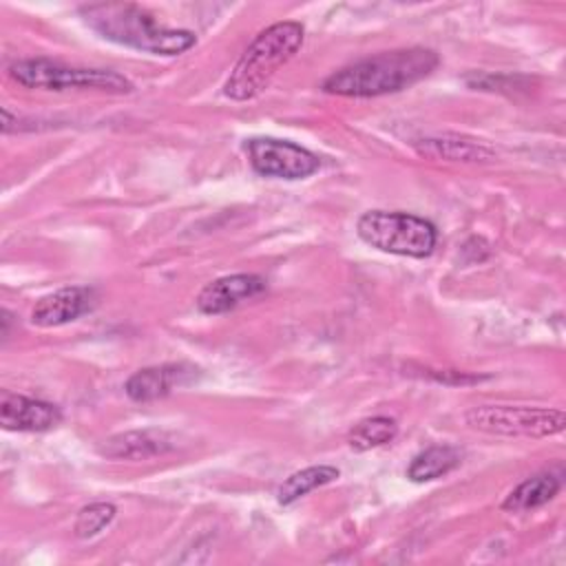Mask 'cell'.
Here are the masks:
<instances>
[{
	"label": "cell",
	"mask_w": 566,
	"mask_h": 566,
	"mask_svg": "<svg viewBox=\"0 0 566 566\" xmlns=\"http://www.w3.org/2000/svg\"><path fill=\"white\" fill-rule=\"evenodd\" d=\"M438 64V53L422 46L382 51L334 71L323 80L321 88L329 95L343 97H376L398 93L424 80Z\"/></svg>",
	"instance_id": "6da1fadb"
},
{
	"label": "cell",
	"mask_w": 566,
	"mask_h": 566,
	"mask_svg": "<svg viewBox=\"0 0 566 566\" xmlns=\"http://www.w3.org/2000/svg\"><path fill=\"white\" fill-rule=\"evenodd\" d=\"M86 24L102 38L153 55H179L195 46L197 35L186 29H166L133 2L88 4L80 9Z\"/></svg>",
	"instance_id": "7a4b0ae2"
},
{
	"label": "cell",
	"mask_w": 566,
	"mask_h": 566,
	"mask_svg": "<svg viewBox=\"0 0 566 566\" xmlns=\"http://www.w3.org/2000/svg\"><path fill=\"white\" fill-rule=\"evenodd\" d=\"M305 40L301 22L283 20L263 29L241 53L234 69L230 71L223 95L234 102H245L261 95L276 71L287 64Z\"/></svg>",
	"instance_id": "3957f363"
},
{
	"label": "cell",
	"mask_w": 566,
	"mask_h": 566,
	"mask_svg": "<svg viewBox=\"0 0 566 566\" xmlns=\"http://www.w3.org/2000/svg\"><path fill=\"white\" fill-rule=\"evenodd\" d=\"M358 237L389 254L424 259L433 252L438 241V230L431 221L409 214V212H389V210H369L356 221Z\"/></svg>",
	"instance_id": "277c9868"
},
{
	"label": "cell",
	"mask_w": 566,
	"mask_h": 566,
	"mask_svg": "<svg viewBox=\"0 0 566 566\" xmlns=\"http://www.w3.org/2000/svg\"><path fill=\"white\" fill-rule=\"evenodd\" d=\"M9 75L24 88H42V91H104L124 95L133 91V82L117 71L108 69H84L69 66L62 62H53L46 57H29L18 60L9 66Z\"/></svg>",
	"instance_id": "5b68a950"
},
{
	"label": "cell",
	"mask_w": 566,
	"mask_h": 566,
	"mask_svg": "<svg viewBox=\"0 0 566 566\" xmlns=\"http://www.w3.org/2000/svg\"><path fill=\"white\" fill-rule=\"evenodd\" d=\"M464 422L482 433L506 438H548L566 427V413L557 407L533 405H475Z\"/></svg>",
	"instance_id": "8992f818"
},
{
	"label": "cell",
	"mask_w": 566,
	"mask_h": 566,
	"mask_svg": "<svg viewBox=\"0 0 566 566\" xmlns=\"http://www.w3.org/2000/svg\"><path fill=\"white\" fill-rule=\"evenodd\" d=\"M245 153L250 166L263 177L305 179L321 168V159L314 153L285 139L254 137L248 139Z\"/></svg>",
	"instance_id": "52a82bcc"
},
{
	"label": "cell",
	"mask_w": 566,
	"mask_h": 566,
	"mask_svg": "<svg viewBox=\"0 0 566 566\" xmlns=\"http://www.w3.org/2000/svg\"><path fill=\"white\" fill-rule=\"evenodd\" d=\"M95 290L86 285L62 287L42 296L31 310V323L38 327H57L86 314L95 305Z\"/></svg>",
	"instance_id": "ba28073f"
},
{
	"label": "cell",
	"mask_w": 566,
	"mask_h": 566,
	"mask_svg": "<svg viewBox=\"0 0 566 566\" xmlns=\"http://www.w3.org/2000/svg\"><path fill=\"white\" fill-rule=\"evenodd\" d=\"M62 420L55 405L4 391L0 398V424L7 431H46Z\"/></svg>",
	"instance_id": "9c48e42d"
},
{
	"label": "cell",
	"mask_w": 566,
	"mask_h": 566,
	"mask_svg": "<svg viewBox=\"0 0 566 566\" xmlns=\"http://www.w3.org/2000/svg\"><path fill=\"white\" fill-rule=\"evenodd\" d=\"M175 449V438L164 429H133L106 438L97 451L108 460H148Z\"/></svg>",
	"instance_id": "30bf717a"
},
{
	"label": "cell",
	"mask_w": 566,
	"mask_h": 566,
	"mask_svg": "<svg viewBox=\"0 0 566 566\" xmlns=\"http://www.w3.org/2000/svg\"><path fill=\"white\" fill-rule=\"evenodd\" d=\"M265 281L256 274H230L208 283L197 296V310L203 314H223L239 303L261 294Z\"/></svg>",
	"instance_id": "8fae6325"
},
{
	"label": "cell",
	"mask_w": 566,
	"mask_h": 566,
	"mask_svg": "<svg viewBox=\"0 0 566 566\" xmlns=\"http://www.w3.org/2000/svg\"><path fill=\"white\" fill-rule=\"evenodd\" d=\"M192 367L184 365H159V367H146L135 371L124 389L126 396L135 402H148L168 396L175 387L184 385L192 376Z\"/></svg>",
	"instance_id": "7c38bea8"
},
{
	"label": "cell",
	"mask_w": 566,
	"mask_h": 566,
	"mask_svg": "<svg viewBox=\"0 0 566 566\" xmlns=\"http://www.w3.org/2000/svg\"><path fill=\"white\" fill-rule=\"evenodd\" d=\"M418 155L429 159H444V161H462V164H486L493 161V150L480 142L460 135H433L413 142Z\"/></svg>",
	"instance_id": "4fadbf2b"
},
{
	"label": "cell",
	"mask_w": 566,
	"mask_h": 566,
	"mask_svg": "<svg viewBox=\"0 0 566 566\" xmlns=\"http://www.w3.org/2000/svg\"><path fill=\"white\" fill-rule=\"evenodd\" d=\"M562 489V473L555 471H542L533 478H526L524 482H520L502 502L504 511L511 513H522V511H531L537 509L542 504H546L548 500H553Z\"/></svg>",
	"instance_id": "5bb4252c"
},
{
	"label": "cell",
	"mask_w": 566,
	"mask_h": 566,
	"mask_svg": "<svg viewBox=\"0 0 566 566\" xmlns=\"http://www.w3.org/2000/svg\"><path fill=\"white\" fill-rule=\"evenodd\" d=\"M460 464V451L449 444H436L420 451L407 467V478L413 482H429L447 475Z\"/></svg>",
	"instance_id": "9a60e30c"
},
{
	"label": "cell",
	"mask_w": 566,
	"mask_h": 566,
	"mask_svg": "<svg viewBox=\"0 0 566 566\" xmlns=\"http://www.w3.org/2000/svg\"><path fill=\"white\" fill-rule=\"evenodd\" d=\"M336 478H338V469L329 467V464H316V467L301 469L281 482V486L276 489V502L287 506V504L296 502L298 497L307 495L310 491L334 482Z\"/></svg>",
	"instance_id": "2e32d148"
},
{
	"label": "cell",
	"mask_w": 566,
	"mask_h": 566,
	"mask_svg": "<svg viewBox=\"0 0 566 566\" xmlns=\"http://www.w3.org/2000/svg\"><path fill=\"white\" fill-rule=\"evenodd\" d=\"M398 433V424L394 418L387 416H374L367 418L363 422H358L352 431H349V447L354 451H369L376 447H382L387 442H391Z\"/></svg>",
	"instance_id": "e0dca14e"
},
{
	"label": "cell",
	"mask_w": 566,
	"mask_h": 566,
	"mask_svg": "<svg viewBox=\"0 0 566 566\" xmlns=\"http://www.w3.org/2000/svg\"><path fill=\"white\" fill-rule=\"evenodd\" d=\"M115 506L111 502H93L84 509H80L73 531L80 539H88L95 537L97 533H102L115 517Z\"/></svg>",
	"instance_id": "ac0fdd59"
}]
</instances>
